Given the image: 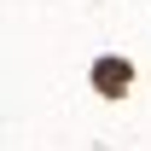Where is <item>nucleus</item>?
<instances>
[{
    "label": "nucleus",
    "mask_w": 151,
    "mask_h": 151,
    "mask_svg": "<svg viewBox=\"0 0 151 151\" xmlns=\"http://www.w3.org/2000/svg\"><path fill=\"white\" fill-rule=\"evenodd\" d=\"M93 81H99V93H122V87L134 81V70L122 64V58H105V64L93 70Z\"/></svg>",
    "instance_id": "nucleus-1"
}]
</instances>
